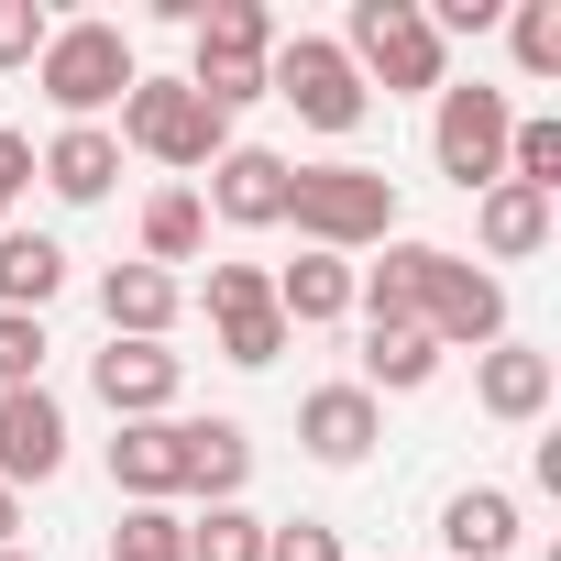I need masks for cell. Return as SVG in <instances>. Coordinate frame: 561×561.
<instances>
[{
	"instance_id": "6da1fadb",
	"label": "cell",
	"mask_w": 561,
	"mask_h": 561,
	"mask_svg": "<svg viewBox=\"0 0 561 561\" xmlns=\"http://www.w3.org/2000/svg\"><path fill=\"white\" fill-rule=\"evenodd\" d=\"M287 220L309 253H364V242H397V176L386 165H298L287 176Z\"/></svg>"
},
{
	"instance_id": "7a4b0ae2",
	"label": "cell",
	"mask_w": 561,
	"mask_h": 561,
	"mask_svg": "<svg viewBox=\"0 0 561 561\" xmlns=\"http://www.w3.org/2000/svg\"><path fill=\"white\" fill-rule=\"evenodd\" d=\"M133 34L122 23H56L45 34V56H34V89L67 111V122H100V111H122L133 100Z\"/></svg>"
},
{
	"instance_id": "3957f363",
	"label": "cell",
	"mask_w": 561,
	"mask_h": 561,
	"mask_svg": "<svg viewBox=\"0 0 561 561\" xmlns=\"http://www.w3.org/2000/svg\"><path fill=\"white\" fill-rule=\"evenodd\" d=\"M331 45H342L353 78L386 89V100H408V89H451V78H440V34H430L419 0H353V23H342Z\"/></svg>"
},
{
	"instance_id": "277c9868",
	"label": "cell",
	"mask_w": 561,
	"mask_h": 561,
	"mask_svg": "<svg viewBox=\"0 0 561 561\" xmlns=\"http://www.w3.org/2000/svg\"><path fill=\"white\" fill-rule=\"evenodd\" d=\"M264 100H287L309 133H364V111H375V89L353 78V56H342L331 34H275V56H264Z\"/></svg>"
},
{
	"instance_id": "5b68a950",
	"label": "cell",
	"mask_w": 561,
	"mask_h": 561,
	"mask_svg": "<svg viewBox=\"0 0 561 561\" xmlns=\"http://www.w3.org/2000/svg\"><path fill=\"white\" fill-rule=\"evenodd\" d=\"M111 144H122V154H154V165H220V154H231V122H220L187 78H133Z\"/></svg>"
},
{
	"instance_id": "8992f818",
	"label": "cell",
	"mask_w": 561,
	"mask_h": 561,
	"mask_svg": "<svg viewBox=\"0 0 561 561\" xmlns=\"http://www.w3.org/2000/svg\"><path fill=\"white\" fill-rule=\"evenodd\" d=\"M506 133H517V111H506V89H440V122H430V154H440V176L462 187V198H484L495 176H506Z\"/></svg>"
},
{
	"instance_id": "52a82bcc",
	"label": "cell",
	"mask_w": 561,
	"mask_h": 561,
	"mask_svg": "<svg viewBox=\"0 0 561 561\" xmlns=\"http://www.w3.org/2000/svg\"><path fill=\"white\" fill-rule=\"evenodd\" d=\"M419 331H430L440 353H495V342H506V287H495L473 253H451V242H440L430 298H419Z\"/></svg>"
},
{
	"instance_id": "ba28073f",
	"label": "cell",
	"mask_w": 561,
	"mask_h": 561,
	"mask_svg": "<svg viewBox=\"0 0 561 561\" xmlns=\"http://www.w3.org/2000/svg\"><path fill=\"white\" fill-rule=\"evenodd\" d=\"M67 473V408L45 386H0V484H56Z\"/></svg>"
},
{
	"instance_id": "9c48e42d",
	"label": "cell",
	"mask_w": 561,
	"mask_h": 561,
	"mask_svg": "<svg viewBox=\"0 0 561 561\" xmlns=\"http://www.w3.org/2000/svg\"><path fill=\"white\" fill-rule=\"evenodd\" d=\"M89 386H100V408H111V419H176L187 364H176L165 342H111V353L89 364Z\"/></svg>"
},
{
	"instance_id": "30bf717a",
	"label": "cell",
	"mask_w": 561,
	"mask_h": 561,
	"mask_svg": "<svg viewBox=\"0 0 561 561\" xmlns=\"http://www.w3.org/2000/svg\"><path fill=\"white\" fill-rule=\"evenodd\" d=\"M375 440H386V408H375L364 386H309V397H298V451H309V462L353 473Z\"/></svg>"
},
{
	"instance_id": "8fae6325",
	"label": "cell",
	"mask_w": 561,
	"mask_h": 561,
	"mask_svg": "<svg viewBox=\"0 0 561 561\" xmlns=\"http://www.w3.org/2000/svg\"><path fill=\"white\" fill-rule=\"evenodd\" d=\"M242 484H253V430L242 419H176V495L242 506Z\"/></svg>"
},
{
	"instance_id": "7c38bea8",
	"label": "cell",
	"mask_w": 561,
	"mask_h": 561,
	"mask_svg": "<svg viewBox=\"0 0 561 561\" xmlns=\"http://www.w3.org/2000/svg\"><path fill=\"white\" fill-rule=\"evenodd\" d=\"M287 154H264V144H231L220 165H209V198L198 209H220L231 231H275V220H287Z\"/></svg>"
},
{
	"instance_id": "4fadbf2b",
	"label": "cell",
	"mask_w": 561,
	"mask_h": 561,
	"mask_svg": "<svg viewBox=\"0 0 561 561\" xmlns=\"http://www.w3.org/2000/svg\"><path fill=\"white\" fill-rule=\"evenodd\" d=\"M34 176H45L67 209H100V198L122 187V144H111V122H67V133L34 154Z\"/></svg>"
},
{
	"instance_id": "5bb4252c",
	"label": "cell",
	"mask_w": 561,
	"mask_h": 561,
	"mask_svg": "<svg viewBox=\"0 0 561 561\" xmlns=\"http://www.w3.org/2000/svg\"><path fill=\"white\" fill-rule=\"evenodd\" d=\"M550 353H528V342H495V353H473V408L484 419H506V430H528V419H550Z\"/></svg>"
},
{
	"instance_id": "9a60e30c",
	"label": "cell",
	"mask_w": 561,
	"mask_h": 561,
	"mask_svg": "<svg viewBox=\"0 0 561 561\" xmlns=\"http://www.w3.org/2000/svg\"><path fill=\"white\" fill-rule=\"evenodd\" d=\"M176 309H187V287H176V275H154V264H111V275H100V320H111V342H165Z\"/></svg>"
},
{
	"instance_id": "2e32d148",
	"label": "cell",
	"mask_w": 561,
	"mask_h": 561,
	"mask_svg": "<svg viewBox=\"0 0 561 561\" xmlns=\"http://www.w3.org/2000/svg\"><path fill=\"white\" fill-rule=\"evenodd\" d=\"M430 375H440V342L419 320H364V375H353L364 397H419Z\"/></svg>"
},
{
	"instance_id": "e0dca14e",
	"label": "cell",
	"mask_w": 561,
	"mask_h": 561,
	"mask_svg": "<svg viewBox=\"0 0 561 561\" xmlns=\"http://www.w3.org/2000/svg\"><path fill=\"white\" fill-rule=\"evenodd\" d=\"M111 484L133 506H176V419H122L111 430Z\"/></svg>"
},
{
	"instance_id": "ac0fdd59",
	"label": "cell",
	"mask_w": 561,
	"mask_h": 561,
	"mask_svg": "<svg viewBox=\"0 0 561 561\" xmlns=\"http://www.w3.org/2000/svg\"><path fill=\"white\" fill-rule=\"evenodd\" d=\"M275 320H287V331L353 320V264H342V253H298L287 275H275Z\"/></svg>"
},
{
	"instance_id": "d6986e66",
	"label": "cell",
	"mask_w": 561,
	"mask_h": 561,
	"mask_svg": "<svg viewBox=\"0 0 561 561\" xmlns=\"http://www.w3.org/2000/svg\"><path fill=\"white\" fill-rule=\"evenodd\" d=\"M440 539H451V561H506L528 528H517V495H506V484H462V495L440 506Z\"/></svg>"
},
{
	"instance_id": "ffe728a7",
	"label": "cell",
	"mask_w": 561,
	"mask_h": 561,
	"mask_svg": "<svg viewBox=\"0 0 561 561\" xmlns=\"http://www.w3.org/2000/svg\"><path fill=\"white\" fill-rule=\"evenodd\" d=\"M473 242H484L495 264H528V253L550 242V198H539V187H506V176H495V187L473 198Z\"/></svg>"
},
{
	"instance_id": "44dd1931",
	"label": "cell",
	"mask_w": 561,
	"mask_h": 561,
	"mask_svg": "<svg viewBox=\"0 0 561 561\" xmlns=\"http://www.w3.org/2000/svg\"><path fill=\"white\" fill-rule=\"evenodd\" d=\"M430 264H440V242H386V264H364V275H353V309H364V320H419Z\"/></svg>"
},
{
	"instance_id": "7402d4cb",
	"label": "cell",
	"mask_w": 561,
	"mask_h": 561,
	"mask_svg": "<svg viewBox=\"0 0 561 561\" xmlns=\"http://www.w3.org/2000/svg\"><path fill=\"white\" fill-rule=\"evenodd\" d=\"M56 287H67V242H56V231H0V309L45 320Z\"/></svg>"
},
{
	"instance_id": "603a6c76",
	"label": "cell",
	"mask_w": 561,
	"mask_h": 561,
	"mask_svg": "<svg viewBox=\"0 0 561 561\" xmlns=\"http://www.w3.org/2000/svg\"><path fill=\"white\" fill-rule=\"evenodd\" d=\"M198 242H209V209H198V187H154V198H144V264H154V275H176Z\"/></svg>"
},
{
	"instance_id": "cb8c5ba5",
	"label": "cell",
	"mask_w": 561,
	"mask_h": 561,
	"mask_svg": "<svg viewBox=\"0 0 561 561\" xmlns=\"http://www.w3.org/2000/svg\"><path fill=\"white\" fill-rule=\"evenodd\" d=\"M187 561H264V517L253 506H198L187 517Z\"/></svg>"
},
{
	"instance_id": "d4e9b609",
	"label": "cell",
	"mask_w": 561,
	"mask_h": 561,
	"mask_svg": "<svg viewBox=\"0 0 561 561\" xmlns=\"http://www.w3.org/2000/svg\"><path fill=\"white\" fill-rule=\"evenodd\" d=\"M111 561H187V517H176V506H122Z\"/></svg>"
},
{
	"instance_id": "484cf974",
	"label": "cell",
	"mask_w": 561,
	"mask_h": 561,
	"mask_svg": "<svg viewBox=\"0 0 561 561\" xmlns=\"http://www.w3.org/2000/svg\"><path fill=\"white\" fill-rule=\"evenodd\" d=\"M506 45H517L528 78H561V0H517V12H506Z\"/></svg>"
},
{
	"instance_id": "4316f807",
	"label": "cell",
	"mask_w": 561,
	"mask_h": 561,
	"mask_svg": "<svg viewBox=\"0 0 561 561\" xmlns=\"http://www.w3.org/2000/svg\"><path fill=\"white\" fill-rule=\"evenodd\" d=\"M209 331H220V364H242V375H264L275 353H287V342H298V331H287V320H275V309H242V320H209Z\"/></svg>"
},
{
	"instance_id": "83f0119b",
	"label": "cell",
	"mask_w": 561,
	"mask_h": 561,
	"mask_svg": "<svg viewBox=\"0 0 561 561\" xmlns=\"http://www.w3.org/2000/svg\"><path fill=\"white\" fill-rule=\"evenodd\" d=\"M0 386H45V320L0 309Z\"/></svg>"
},
{
	"instance_id": "f1b7e54d",
	"label": "cell",
	"mask_w": 561,
	"mask_h": 561,
	"mask_svg": "<svg viewBox=\"0 0 561 561\" xmlns=\"http://www.w3.org/2000/svg\"><path fill=\"white\" fill-rule=\"evenodd\" d=\"M242 309H275V275L264 264H209V320H242Z\"/></svg>"
},
{
	"instance_id": "f546056e",
	"label": "cell",
	"mask_w": 561,
	"mask_h": 561,
	"mask_svg": "<svg viewBox=\"0 0 561 561\" xmlns=\"http://www.w3.org/2000/svg\"><path fill=\"white\" fill-rule=\"evenodd\" d=\"M264 561H353L331 517H287V528H264Z\"/></svg>"
},
{
	"instance_id": "4dcf8cb0",
	"label": "cell",
	"mask_w": 561,
	"mask_h": 561,
	"mask_svg": "<svg viewBox=\"0 0 561 561\" xmlns=\"http://www.w3.org/2000/svg\"><path fill=\"white\" fill-rule=\"evenodd\" d=\"M45 34H56L45 0H0V67H34V56H45Z\"/></svg>"
},
{
	"instance_id": "1f68e13d",
	"label": "cell",
	"mask_w": 561,
	"mask_h": 561,
	"mask_svg": "<svg viewBox=\"0 0 561 561\" xmlns=\"http://www.w3.org/2000/svg\"><path fill=\"white\" fill-rule=\"evenodd\" d=\"M34 187V133H0V231H12V198Z\"/></svg>"
},
{
	"instance_id": "d6a6232c",
	"label": "cell",
	"mask_w": 561,
	"mask_h": 561,
	"mask_svg": "<svg viewBox=\"0 0 561 561\" xmlns=\"http://www.w3.org/2000/svg\"><path fill=\"white\" fill-rule=\"evenodd\" d=\"M484 23H506V0H440V12H430L440 45H451V34H484Z\"/></svg>"
},
{
	"instance_id": "836d02e7",
	"label": "cell",
	"mask_w": 561,
	"mask_h": 561,
	"mask_svg": "<svg viewBox=\"0 0 561 561\" xmlns=\"http://www.w3.org/2000/svg\"><path fill=\"white\" fill-rule=\"evenodd\" d=\"M12 528H23V495H12V484H0V550H12Z\"/></svg>"
},
{
	"instance_id": "e575fe53",
	"label": "cell",
	"mask_w": 561,
	"mask_h": 561,
	"mask_svg": "<svg viewBox=\"0 0 561 561\" xmlns=\"http://www.w3.org/2000/svg\"><path fill=\"white\" fill-rule=\"evenodd\" d=\"M0 561H45V550H23V539H12V550H0Z\"/></svg>"
}]
</instances>
